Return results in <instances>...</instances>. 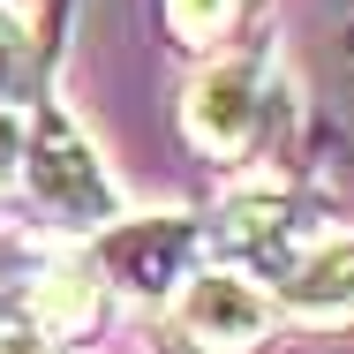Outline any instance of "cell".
I'll use <instances>...</instances> for the list:
<instances>
[{"label":"cell","mask_w":354,"mask_h":354,"mask_svg":"<svg viewBox=\"0 0 354 354\" xmlns=\"http://www.w3.org/2000/svg\"><path fill=\"white\" fill-rule=\"evenodd\" d=\"M15 174H23L30 204L53 218V226H68V234L113 226V212H121L106 158L91 151V136L75 129L61 106H46V113H38V129L23 136V166H15Z\"/></svg>","instance_id":"obj_1"},{"label":"cell","mask_w":354,"mask_h":354,"mask_svg":"<svg viewBox=\"0 0 354 354\" xmlns=\"http://www.w3.org/2000/svg\"><path fill=\"white\" fill-rule=\"evenodd\" d=\"M264 113H272V75L257 68V61H212V68L189 83V98H181V129L189 143L218 158V166H234V158H249L257 143H264Z\"/></svg>","instance_id":"obj_2"},{"label":"cell","mask_w":354,"mask_h":354,"mask_svg":"<svg viewBox=\"0 0 354 354\" xmlns=\"http://www.w3.org/2000/svg\"><path fill=\"white\" fill-rule=\"evenodd\" d=\"M174 317H181V332H189L204 354H249V347H264L272 324H279L272 294L249 279V272H234V264L189 272L181 294H174Z\"/></svg>","instance_id":"obj_3"},{"label":"cell","mask_w":354,"mask_h":354,"mask_svg":"<svg viewBox=\"0 0 354 354\" xmlns=\"http://www.w3.org/2000/svg\"><path fill=\"white\" fill-rule=\"evenodd\" d=\"M272 309L286 324H309V332H339L354 324V234H317L286 257L279 286H272Z\"/></svg>","instance_id":"obj_4"},{"label":"cell","mask_w":354,"mask_h":354,"mask_svg":"<svg viewBox=\"0 0 354 354\" xmlns=\"http://www.w3.org/2000/svg\"><path fill=\"white\" fill-rule=\"evenodd\" d=\"M30 98V30L0 8V113H15Z\"/></svg>","instance_id":"obj_5"},{"label":"cell","mask_w":354,"mask_h":354,"mask_svg":"<svg viewBox=\"0 0 354 354\" xmlns=\"http://www.w3.org/2000/svg\"><path fill=\"white\" fill-rule=\"evenodd\" d=\"M166 8H174V30H181V38L212 46V38H226V23H234L249 0H166Z\"/></svg>","instance_id":"obj_6"},{"label":"cell","mask_w":354,"mask_h":354,"mask_svg":"<svg viewBox=\"0 0 354 354\" xmlns=\"http://www.w3.org/2000/svg\"><path fill=\"white\" fill-rule=\"evenodd\" d=\"M0 354H61V339L38 324H0Z\"/></svg>","instance_id":"obj_7"},{"label":"cell","mask_w":354,"mask_h":354,"mask_svg":"<svg viewBox=\"0 0 354 354\" xmlns=\"http://www.w3.org/2000/svg\"><path fill=\"white\" fill-rule=\"evenodd\" d=\"M15 166H23V129L15 113H0V181H15Z\"/></svg>","instance_id":"obj_8"}]
</instances>
